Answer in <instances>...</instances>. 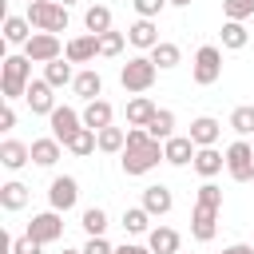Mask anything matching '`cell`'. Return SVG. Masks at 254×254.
<instances>
[{
  "mask_svg": "<svg viewBox=\"0 0 254 254\" xmlns=\"http://www.w3.org/2000/svg\"><path fill=\"white\" fill-rule=\"evenodd\" d=\"M123 159V175H147V171H155L159 163H167V155H163V143L159 139H151L147 135V127H127V147L119 151Z\"/></svg>",
  "mask_w": 254,
  "mask_h": 254,
  "instance_id": "1",
  "label": "cell"
},
{
  "mask_svg": "<svg viewBox=\"0 0 254 254\" xmlns=\"http://www.w3.org/2000/svg\"><path fill=\"white\" fill-rule=\"evenodd\" d=\"M0 87H4V99H24L28 95V83H32V60L28 56H4L0 64Z\"/></svg>",
  "mask_w": 254,
  "mask_h": 254,
  "instance_id": "2",
  "label": "cell"
},
{
  "mask_svg": "<svg viewBox=\"0 0 254 254\" xmlns=\"http://www.w3.org/2000/svg\"><path fill=\"white\" fill-rule=\"evenodd\" d=\"M28 20L36 32H64L67 28V4L60 0H32L28 4Z\"/></svg>",
  "mask_w": 254,
  "mask_h": 254,
  "instance_id": "3",
  "label": "cell"
},
{
  "mask_svg": "<svg viewBox=\"0 0 254 254\" xmlns=\"http://www.w3.org/2000/svg\"><path fill=\"white\" fill-rule=\"evenodd\" d=\"M155 75H159V67H155V60H151V56H135V60H127V64L119 67V83H123L127 91H135V95L151 91Z\"/></svg>",
  "mask_w": 254,
  "mask_h": 254,
  "instance_id": "4",
  "label": "cell"
},
{
  "mask_svg": "<svg viewBox=\"0 0 254 254\" xmlns=\"http://www.w3.org/2000/svg\"><path fill=\"white\" fill-rule=\"evenodd\" d=\"M190 79H194L198 87H210V83H218V79H222V52H218L214 44H202V48L194 52Z\"/></svg>",
  "mask_w": 254,
  "mask_h": 254,
  "instance_id": "5",
  "label": "cell"
},
{
  "mask_svg": "<svg viewBox=\"0 0 254 254\" xmlns=\"http://www.w3.org/2000/svg\"><path fill=\"white\" fill-rule=\"evenodd\" d=\"M226 171L234 183H250V175H254V143L250 139H238L226 147Z\"/></svg>",
  "mask_w": 254,
  "mask_h": 254,
  "instance_id": "6",
  "label": "cell"
},
{
  "mask_svg": "<svg viewBox=\"0 0 254 254\" xmlns=\"http://www.w3.org/2000/svg\"><path fill=\"white\" fill-rule=\"evenodd\" d=\"M60 52H64V44L56 32H32V40L24 44V56L32 64H52V60H60Z\"/></svg>",
  "mask_w": 254,
  "mask_h": 254,
  "instance_id": "7",
  "label": "cell"
},
{
  "mask_svg": "<svg viewBox=\"0 0 254 254\" xmlns=\"http://www.w3.org/2000/svg\"><path fill=\"white\" fill-rule=\"evenodd\" d=\"M48 123H52V135L67 147L75 135H79V127H83V115L75 111V107H56L52 115H48Z\"/></svg>",
  "mask_w": 254,
  "mask_h": 254,
  "instance_id": "8",
  "label": "cell"
},
{
  "mask_svg": "<svg viewBox=\"0 0 254 254\" xmlns=\"http://www.w3.org/2000/svg\"><path fill=\"white\" fill-rule=\"evenodd\" d=\"M48 202H52V210H71L75 202H79V183L71 179V175H56L52 179V187H48Z\"/></svg>",
  "mask_w": 254,
  "mask_h": 254,
  "instance_id": "9",
  "label": "cell"
},
{
  "mask_svg": "<svg viewBox=\"0 0 254 254\" xmlns=\"http://www.w3.org/2000/svg\"><path fill=\"white\" fill-rule=\"evenodd\" d=\"M190 234H194V242H210L218 234V206L194 202V210H190Z\"/></svg>",
  "mask_w": 254,
  "mask_h": 254,
  "instance_id": "10",
  "label": "cell"
},
{
  "mask_svg": "<svg viewBox=\"0 0 254 254\" xmlns=\"http://www.w3.org/2000/svg\"><path fill=\"white\" fill-rule=\"evenodd\" d=\"M28 234L36 238V242H56L60 234H64V218H60V210H44V214H32V222H28Z\"/></svg>",
  "mask_w": 254,
  "mask_h": 254,
  "instance_id": "11",
  "label": "cell"
},
{
  "mask_svg": "<svg viewBox=\"0 0 254 254\" xmlns=\"http://www.w3.org/2000/svg\"><path fill=\"white\" fill-rule=\"evenodd\" d=\"M52 91H56V87H52L48 79H32V83H28V95H24V99H28L32 115H52V111H56V95H52Z\"/></svg>",
  "mask_w": 254,
  "mask_h": 254,
  "instance_id": "12",
  "label": "cell"
},
{
  "mask_svg": "<svg viewBox=\"0 0 254 254\" xmlns=\"http://www.w3.org/2000/svg\"><path fill=\"white\" fill-rule=\"evenodd\" d=\"M194 139L190 135H171L167 143H163V155H167V163L171 167H187V163H194Z\"/></svg>",
  "mask_w": 254,
  "mask_h": 254,
  "instance_id": "13",
  "label": "cell"
},
{
  "mask_svg": "<svg viewBox=\"0 0 254 254\" xmlns=\"http://www.w3.org/2000/svg\"><path fill=\"white\" fill-rule=\"evenodd\" d=\"M64 56H67L71 64H91V60L99 56V36H95V32H87V36H75V40H67Z\"/></svg>",
  "mask_w": 254,
  "mask_h": 254,
  "instance_id": "14",
  "label": "cell"
},
{
  "mask_svg": "<svg viewBox=\"0 0 254 254\" xmlns=\"http://www.w3.org/2000/svg\"><path fill=\"white\" fill-rule=\"evenodd\" d=\"M171 206H175V194H171L163 183H155V187H147V190H143V210H147L151 218H155V214H159V218H163V214H171Z\"/></svg>",
  "mask_w": 254,
  "mask_h": 254,
  "instance_id": "15",
  "label": "cell"
},
{
  "mask_svg": "<svg viewBox=\"0 0 254 254\" xmlns=\"http://www.w3.org/2000/svg\"><path fill=\"white\" fill-rule=\"evenodd\" d=\"M127 44L131 48H143V52H151L155 44H159V28H155V20H135L131 28H127Z\"/></svg>",
  "mask_w": 254,
  "mask_h": 254,
  "instance_id": "16",
  "label": "cell"
},
{
  "mask_svg": "<svg viewBox=\"0 0 254 254\" xmlns=\"http://www.w3.org/2000/svg\"><path fill=\"white\" fill-rule=\"evenodd\" d=\"M218 135H222V123H218L214 115H198V119L190 123V139H194V147H214Z\"/></svg>",
  "mask_w": 254,
  "mask_h": 254,
  "instance_id": "17",
  "label": "cell"
},
{
  "mask_svg": "<svg viewBox=\"0 0 254 254\" xmlns=\"http://www.w3.org/2000/svg\"><path fill=\"white\" fill-rule=\"evenodd\" d=\"M0 163H4L8 171H20L24 163H32V147L20 143V139H4V143H0Z\"/></svg>",
  "mask_w": 254,
  "mask_h": 254,
  "instance_id": "18",
  "label": "cell"
},
{
  "mask_svg": "<svg viewBox=\"0 0 254 254\" xmlns=\"http://www.w3.org/2000/svg\"><path fill=\"white\" fill-rule=\"evenodd\" d=\"M111 103L107 99H87V107H83V127H91V131H103V127H111Z\"/></svg>",
  "mask_w": 254,
  "mask_h": 254,
  "instance_id": "19",
  "label": "cell"
},
{
  "mask_svg": "<svg viewBox=\"0 0 254 254\" xmlns=\"http://www.w3.org/2000/svg\"><path fill=\"white\" fill-rule=\"evenodd\" d=\"M190 167H194V171H198L202 179H214V175H218V171L226 167V155H218L214 147H198V151H194V163H190Z\"/></svg>",
  "mask_w": 254,
  "mask_h": 254,
  "instance_id": "20",
  "label": "cell"
},
{
  "mask_svg": "<svg viewBox=\"0 0 254 254\" xmlns=\"http://www.w3.org/2000/svg\"><path fill=\"white\" fill-rule=\"evenodd\" d=\"M147 246H151V254H179V230L155 226V230H147Z\"/></svg>",
  "mask_w": 254,
  "mask_h": 254,
  "instance_id": "21",
  "label": "cell"
},
{
  "mask_svg": "<svg viewBox=\"0 0 254 254\" xmlns=\"http://www.w3.org/2000/svg\"><path fill=\"white\" fill-rule=\"evenodd\" d=\"M155 103L147 99V95H135V99H127V127H147L151 119H155Z\"/></svg>",
  "mask_w": 254,
  "mask_h": 254,
  "instance_id": "22",
  "label": "cell"
},
{
  "mask_svg": "<svg viewBox=\"0 0 254 254\" xmlns=\"http://www.w3.org/2000/svg\"><path fill=\"white\" fill-rule=\"evenodd\" d=\"M60 139L56 135H48V139H32V163L36 167H56V159H60Z\"/></svg>",
  "mask_w": 254,
  "mask_h": 254,
  "instance_id": "23",
  "label": "cell"
},
{
  "mask_svg": "<svg viewBox=\"0 0 254 254\" xmlns=\"http://www.w3.org/2000/svg\"><path fill=\"white\" fill-rule=\"evenodd\" d=\"M71 91H75L79 99H99V95H103V75H99V71H79V75L71 79Z\"/></svg>",
  "mask_w": 254,
  "mask_h": 254,
  "instance_id": "24",
  "label": "cell"
},
{
  "mask_svg": "<svg viewBox=\"0 0 254 254\" xmlns=\"http://www.w3.org/2000/svg\"><path fill=\"white\" fill-rule=\"evenodd\" d=\"M32 32H36V28H32L28 16H4V40H8V44H28Z\"/></svg>",
  "mask_w": 254,
  "mask_h": 254,
  "instance_id": "25",
  "label": "cell"
},
{
  "mask_svg": "<svg viewBox=\"0 0 254 254\" xmlns=\"http://www.w3.org/2000/svg\"><path fill=\"white\" fill-rule=\"evenodd\" d=\"M44 79H48L52 87H67V83L75 79V71H71V60H67V56H60V60L44 64Z\"/></svg>",
  "mask_w": 254,
  "mask_h": 254,
  "instance_id": "26",
  "label": "cell"
},
{
  "mask_svg": "<svg viewBox=\"0 0 254 254\" xmlns=\"http://www.w3.org/2000/svg\"><path fill=\"white\" fill-rule=\"evenodd\" d=\"M151 60H155V67H159V71H171V67H179L183 52H179V44H167V40H159V44L151 48Z\"/></svg>",
  "mask_w": 254,
  "mask_h": 254,
  "instance_id": "27",
  "label": "cell"
},
{
  "mask_svg": "<svg viewBox=\"0 0 254 254\" xmlns=\"http://www.w3.org/2000/svg\"><path fill=\"white\" fill-rule=\"evenodd\" d=\"M147 135H151V139H159V143H167V139L175 135V111L159 107V111H155V119L147 123Z\"/></svg>",
  "mask_w": 254,
  "mask_h": 254,
  "instance_id": "28",
  "label": "cell"
},
{
  "mask_svg": "<svg viewBox=\"0 0 254 254\" xmlns=\"http://www.w3.org/2000/svg\"><path fill=\"white\" fill-rule=\"evenodd\" d=\"M0 206H4V210H24V206H28V187L16 183V179L4 183V187H0Z\"/></svg>",
  "mask_w": 254,
  "mask_h": 254,
  "instance_id": "29",
  "label": "cell"
},
{
  "mask_svg": "<svg viewBox=\"0 0 254 254\" xmlns=\"http://www.w3.org/2000/svg\"><path fill=\"white\" fill-rule=\"evenodd\" d=\"M83 28L87 32H111V8H103V4H91L87 12H83Z\"/></svg>",
  "mask_w": 254,
  "mask_h": 254,
  "instance_id": "30",
  "label": "cell"
},
{
  "mask_svg": "<svg viewBox=\"0 0 254 254\" xmlns=\"http://www.w3.org/2000/svg\"><path fill=\"white\" fill-rule=\"evenodd\" d=\"M119 222H123V230H127V234H147V230H151V214H147L143 206H127Z\"/></svg>",
  "mask_w": 254,
  "mask_h": 254,
  "instance_id": "31",
  "label": "cell"
},
{
  "mask_svg": "<svg viewBox=\"0 0 254 254\" xmlns=\"http://www.w3.org/2000/svg\"><path fill=\"white\" fill-rule=\"evenodd\" d=\"M246 40H250V32L242 28V20H226L222 24V48L238 52V48H246Z\"/></svg>",
  "mask_w": 254,
  "mask_h": 254,
  "instance_id": "32",
  "label": "cell"
},
{
  "mask_svg": "<svg viewBox=\"0 0 254 254\" xmlns=\"http://www.w3.org/2000/svg\"><path fill=\"white\" fill-rule=\"evenodd\" d=\"M95 147H99V131H91V127H79V135L67 143V151H71V155H79V159H83V155H91Z\"/></svg>",
  "mask_w": 254,
  "mask_h": 254,
  "instance_id": "33",
  "label": "cell"
},
{
  "mask_svg": "<svg viewBox=\"0 0 254 254\" xmlns=\"http://www.w3.org/2000/svg\"><path fill=\"white\" fill-rule=\"evenodd\" d=\"M123 147H127V131H123V127H103V131H99V151L115 155V151H123Z\"/></svg>",
  "mask_w": 254,
  "mask_h": 254,
  "instance_id": "34",
  "label": "cell"
},
{
  "mask_svg": "<svg viewBox=\"0 0 254 254\" xmlns=\"http://www.w3.org/2000/svg\"><path fill=\"white\" fill-rule=\"evenodd\" d=\"M230 127H234L242 139H246V135H254V107H250V103L234 107V111H230Z\"/></svg>",
  "mask_w": 254,
  "mask_h": 254,
  "instance_id": "35",
  "label": "cell"
},
{
  "mask_svg": "<svg viewBox=\"0 0 254 254\" xmlns=\"http://www.w3.org/2000/svg\"><path fill=\"white\" fill-rule=\"evenodd\" d=\"M123 44H127V32H99V56H119L123 52Z\"/></svg>",
  "mask_w": 254,
  "mask_h": 254,
  "instance_id": "36",
  "label": "cell"
},
{
  "mask_svg": "<svg viewBox=\"0 0 254 254\" xmlns=\"http://www.w3.org/2000/svg\"><path fill=\"white\" fill-rule=\"evenodd\" d=\"M79 222H83V230H87V238H91V234H103V230H107V214H103L99 206H87Z\"/></svg>",
  "mask_w": 254,
  "mask_h": 254,
  "instance_id": "37",
  "label": "cell"
},
{
  "mask_svg": "<svg viewBox=\"0 0 254 254\" xmlns=\"http://www.w3.org/2000/svg\"><path fill=\"white\" fill-rule=\"evenodd\" d=\"M222 16L226 20H246V16H254V0H222Z\"/></svg>",
  "mask_w": 254,
  "mask_h": 254,
  "instance_id": "38",
  "label": "cell"
},
{
  "mask_svg": "<svg viewBox=\"0 0 254 254\" xmlns=\"http://www.w3.org/2000/svg\"><path fill=\"white\" fill-rule=\"evenodd\" d=\"M194 202H202V206H218L222 210V187H214L210 179L198 187V194H194Z\"/></svg>",
  "mask_w": 254,
  "mask_h": 254,
  "instance_id": "39",
  "label": "cell"
},
{
  "mask_svg": "<svg viewBox=\"0 0 254 254\" xmlns=\"http://www.w3.org/2000/svg\"><path fill=\"white\" fill-rule=\"evenodd\" d=\"M131 4H135V12H139L143 20H155V16L167 8V0H131Z\"/></svg>",
  "mask_w": 254,
  "mask_h": 254,
  "instance_id": "40",
  "label": "cell"
},
{
  "mask_svg": "<svg viewBox=\"0 0 254 254\" xmlns=\"http://www.w3.org/2000/svg\"><path fill=\"white\" fill-rule=\"evenodd\" d=\"M83 254H115V246H111L103 234H91V238L83 242Z\"/></svg>",
  "mask_w": 254,
  "mask_h": 254,
  "instance_id": "41",
  "label": "cell"
},
{
  "mask_svg": "<svg viewBox=\"0 0 254 254\" xmlns=\"http://www.w3.org/2000/svg\"><path fill=\"white\" fill-rule=\"evenodd\" d=\"M40 250H44V242H36L32 234H24V238L12 242V254H40Z\"/></svg>",
  "mask_w": 254,
  "mask_h": 254,
  "instance_id": "42",
  "label": "cell"
},
{
  "mask_svg": "<svg viewBox=\"0 0 254 254\" xmlns=\"http://www.w3.org/2000/svg\"><path fill=\"white\" fill-rule=\"evenodd\" d=\"M12 127H16V107L4 103V107H0V131H12Z\"/></svg>",
  "mask_w": 254,
  "mask_h": 254,
  "instance_id": "43",
  "label": "cell"
},
{
  "mask_svg": "<svg viewBox=\"0 0 254 254\" xmlns=\"http://www.w3.org/2000/svg\"><path fill=\"white\" fill-rule=\"evenodd\" d=\"M115 254H151V246H135V242H123V246H115Z\"/></svg>",
  "mask_w": 254,
  "mask_h": 254,
  "instance_id": "44",
  "label": "cell"
},
{
  "mask_svg": "<svg viewBox=\"0 0 254 254\" xmlns=\"http://www.w3.org/2000/svg\"><path fill=\"white\" fill-rule=\"evenodd\" d=\"M222 254H254V246H246V242H234V246H226Z\"/></svg>",
  "mask_w": 254,
  "mask_h": 254,
  "instance_id": "45",
  "label": "cell"
},
{
  "mask_svg": "<svg viewBox=\"0 0 254 254\" xmlns=\"http://www.w3.org/2000/svg\"><path fill=\"white\" fill-rule=\"evenodd\" d=\"M171 8H190V0H167Z\"/></svg>",
  "mask_w": 254,
  "mask_h": 254,
  "instance_id": "46",
  "label": "cell"
},
{
  "mask_svg": "<svg viewBox=\"0 0 254 254\" xmlns=\"http://www.w3.org/2000/svg\"><path fill=\"white\" fill-rule=\"evenodd\" d=\"M64 254H83V250H64Z\"/></svg>",
  "mask_w": 254,
  "mask_h": 254,
  "instance_id": "47",
  "label": "cell"
},
{
  "mask_svg": "<svg viewBox=\"0 0 254 254\" xmlns=\"http://www.w3.org/2000/svg\"><path fill=\"white\" fill-rule=\"evenodd\" d=\"M60 4H75V0H60Z\"/></svg>",
  "mask_w": 254,
  "mask_h": 254,
  "instance_id": "48",
  "label": "cell"
},
{
  "mask_svg": "<svg viewBox=\"0 0 254 254\" xmlns=\"http://www.w3.org/2000/svg\"><path fill=\"white\" fill-rule=\"evenodd\" d=\"M24 4H32V0H24Z\"/></svg>",
  "mask_w": 254,
  "mask_h": 254,
  "instance_id": "49",
  "label": "cell"
},
{
  "mask_svg": "<svg viewBox=\"0 0 254 254\" xmlns=\"http://www.w3.org/2000/svg\"><path fill=\"white\" fill-rule=\"evenodd\" d=\"M250 183H254V175H250Z\"/></svg>",
  "mask_w": 254,
  "mask_h": 254,
  "instance_id": "50",
  "label": "cell"
},
{
  "mask_svg": "<svg viewBox=\"0 0 254 254\" xmlns=\"http://www.w3.org/2000/svg\"><path fill=\"white\" fill-rule=\"evenodd\" d=\"M250 143H254V139H250Z\"/></svg>",
  "mask_w": 254,
  "mask_h": 254,
  "instance_id": "51",
  "label": "cell"
}]
</instances>
